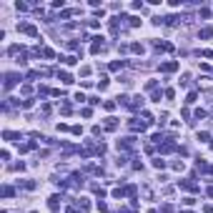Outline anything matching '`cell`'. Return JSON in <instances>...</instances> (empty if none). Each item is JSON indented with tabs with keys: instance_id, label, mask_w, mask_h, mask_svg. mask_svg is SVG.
<instances>
[{
	"instance_id": "obj_1",
	"label": "cell",
	"mask_w": 213,
	"mask_h": 213,
	"mask_svg": "<svg viewBox=\"0 0 213 213\" xmlns=\"http://www.w3.org/2000/svg\"><path fill=\"white\" fill-rule=\"evenodd\" d=\"M118 148L120 151H133V148H136V138H123V140H118Z\"/></svg>"
},
{
	"instance_id": "obj_2",
	"label": "cell",
	"mask_w": 213,
	"mask_h": 213,
	"mask_svg": "<svg viewBox=\"0 0 213 213\" xmlns=\"http://www.w3.org/2000/svg\"><path fill=\"white\" fill-rule=\"evenodd\" d=\"M20 30H23V33H28V35H33V38H38V28H35V25H30V23H23V25H20Z\"/></svg>"
},
{
	"instance_id": "obj_3",
	"label": "cell",
	"mask_w": 213,
	"mask_h": 213,
	"mask_svg": "<svg viewBox=\"0 0 213 213\" xmlns=\"http://www.w3.org/2000/svg\"><path fill=\"white\" fill-rule=\"evenodd\" d=\"M15 83H18V75H13V73H8V75H5V83H3V88H5V90H10L13 85H15Z\"/></svg>"
},
{
	"instance_id": "obj_4",
	"label": "cell",
	"mask_w": 213,
	"mask_h": 213,
	"mask_svg": "<svg viewBox=\"0 0 213 213\" xmlns=\"http://www.w3.org/2000/svg\"><path fill=\"white\" fill-rule=\"evenodd\" d=\"M160 70H163V73H173V70H178V63H176V60H168V63H163V65H160Z\"/></svg>"
},
{
	"instance_id": "obj_5",
	"label": "cell",
	"mask_w": 213,
	"mask_h": 213,
	"mask_svg": "<svg viewBox=\"0 0 213 213\" xmlns=\"http://www.w3.org/2000/svg\"><path fill=\"white\" fill-rule=\"evenodd\" d=\"M128 125H130V130H133V133H138V130H146V123H143V120H136V118H133Z\"/></svg>"
},
{
	"instance_id": "obj_6",
	"label": "cell",
	"mask_w": 213,
	"mask_h": 213,
	"mask_svg": "<svg viewBox=\"0 0 213 213\" xmlns=\"http://www.w3.org/2000/svg\"><path fill=\"white\" fill-rule=\"evenodd\" d=\"M48 208H50V211H58L60 208V196H50V198H48Z\"/></svg>"
},
{
	"instance_id": "obj_7",
	"label": "cell",
	"mask_w": 213,
	"mask_h": 213,
	"mask_svg": "<svg viewBox=\"0 0 213 213\" xmlns=\"http://www.w3.org/2000/svg\"><path fill=\"white\" fill-rule=\"evenodd\" d=\"M58 78L63 83H73V78H70V73H65V70H63V73H58Z\"/></svg>"
},
{
	"instance_id": "obj_8",
	"label": "cell",
	"mask_w": 213,
	"mask_h": 213,
	"mask_svg": "<svg viewBox=\"0 0 213 213\" xmlns=\"http://www.w3.org/2000/svg\"><path fill=\"white\" fill-rule=\"evenodd\" d=\"M201 38H213V28H203V30H201Z\"/></svg>"
},
{
	"instance_id": "obj_9",
	"label": "cell",
	"mask_w": 213,
	"mask_h": 213,
	"mask_svg": "<svg viewBox=\"0 0 213 213\" xmlns=\"http://www.w3.org/2000/svg\"><path fill=\"white\" fill-rule=\"evenodd\" d=\"M125 65V60H116V63H110V70H120Z\"/></svg>"
},
{
	"instance_id": "obj_10",
	"label": "cell",
	"mask_w": 213,
	"mask_h": 213,
	"mask_svg": "<svg viewBox=\"0 0 213 213\" xmlns=\"http://www.w3.org/2000/svg\"><path fill=\"white\" fill-rule=\"evenodd\" d=\"M130 50H133V53H143V45H140V43H133Z\"/></svg>"
},
{
	"instance_id": "obj_11",
	"label": "cell",
	"mask_w": 213,
	"mask_h": 213,
	"mask_svg": "<svg viewBox=\"0 0 213 213\" xmlns=\"http://www.w3.org/2000/svg\"><path fill=\"white\" fill-rule=\"evenodd\" d=\"M153 166L155 168H163V166H166V160H163V158H153Z\"/></svg>"
},
{
	"instance_id": "obj_12",
	"label": "cell",
	"mask_w": 213,
	"mask_h": 213,
	"mask_svg": "<svg viewBox=\"0 0 213 213\" xmlns=\"http://www.w3.org/2000/svg\"><path fill=\"white\" fill-rule=\"evenodd\" d=\"M3 196H5V198H10V196H13V188H10V186H5V188H3Z\"/></svg>"
},
{
	"instance_id": "obj_13",
	"label": "cell",
	"mask_w": 213,
	"mask_h": 213,
	"mask_svg": "<svg viewBox=\"0 0 213 213\" xmlns=\"http://www.w3.org/2000/svg\"><path fill=\"white\" fill-rule=\"evenodd\" d=\"M70 110H73V108H70V105H68V103H65V105H63V108H60V113H63V116H68V113H70Z\"/></svg>"
},
{
	"instance_id": "obj_14",
	"label": "cell",
	"mask_w": 213,
	"mask_h": 213,
	"mask_svg": "<svg viewBox=\"0 0 213 213\" xmlns=\"http://www.w3.org/2000/svg\"><path fill=\"white\" fill-rule=\"evenodd\" d=\"M160 213H173V206H163V208H160Z\"/></svg>"
},
{
	"instance_id": "obj_15",
	"label": "cell",
	"mask_w": 213,
	"mask_h": 213,
	"mask_svg": "<svg viewBox=\"0 0 213 213\" xmlns=\"http://www.w3.org/2000/svg\"><path fill=\"white\" fill-rule=\"evenodd\" d=\"M33 213H35V211H33Z\"/></svg>"
}]
</instances>
